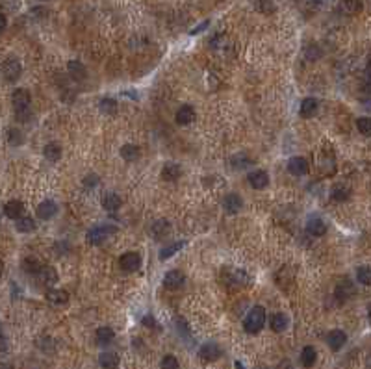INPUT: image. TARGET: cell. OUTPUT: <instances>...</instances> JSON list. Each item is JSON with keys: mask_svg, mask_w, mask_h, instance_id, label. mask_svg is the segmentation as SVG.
Segmentation results:
<instances>
[{"mask_svg": "<svg viewBox=\"0 0 371 369\" xmlns=\"http://www.w3.org/2000/svg\"><path fill=\"white\" fill-rule=\"evenodd\" d=\"M223 282L228 290H241V288H247L251 279L243 269H227L223 273Z\"/></svg>", "mask_w": 371, "mask_h": 369, "instance_id": "1", "label": "cell"}, {"mask_svg": "<svg viewBox=\"0 0 371 369\" xmlns=\"http://www.w3.org/2000/svg\"><path fill=\"white\" fill-rule=\"evenodd\" d=\"M264 323H266V310L264 306H254L253 310L249 312V316L245 318V331L251 332V334H258V332L264 329Z\"/></svg>", "mask_w": 371, "mask_h": 369, "instance_id": "2", "label": "cell"}, {"mask_svg": "<svg viewBox=\"0 0 371 369\" xmlns=\"http://www.w3.org/2000/svg\"><path fill=\"white\" fill-rule=\"evenodd\" d=\"M11 102H13V106H15L17 117H19L20 121H24V119L30 115V113H28V110H30V102H32L30 93H28L26 89L13 91V95H11Z\"/></svg>", "mask_w": 371, "mask_h": 369, "instance_id": "3", "label": "cell"}, {"mask_svg": "<svg viewBox=\"0 0 371 369\" xmlns=\"http://www.w3.org/2000/svg\"><path fill=\"white\" fill-rule=\"evenodd\" d=\"M115 234H117V228L113 225H100V227H95L87 232V240L93 245H100V243H106Z\"/></svg>", "mask_w": 371, "mask_h": 369, "instance_id": "4", "label": "cell"}, {"mask_svg": "<svg viewBox=\"0 0 371 369\" xmlns=\"http://www.w3.org/2000/svg\"><path fill=\"white\" fill-rule=\"evenodd\" d=\"M20 72H22V67H20V63L15 58H7L4 61V65H2V74H4V78H6L7 82L19 80Z\"/></svg>", "mask_w": 371, "mask_h": 369, "instance_id": "5", "label": "cell"}, {"mask_svg": "<svg viewBox=\"0 0 371 369\" xmlns=\"http://www.w3.org/2000/svg\"><path fill=\"white\" fill-rule=\"evenodd\" d=\"M119 266H121V269L126 273H134L137 271L139 267H141V258H139V254L136 253H126L121 256V260H119Z\"/></svg>", "mask_w": 371, "mask_h": 369, "instance_id": "6", "label": "cell"}, {"mask_svg": "<svg viewBox=\"0 0 371 369\" xmlns=\"http://www.w3.org/2000/svg\"><path fill=\"white\" fill-rule=\"evenodd\" d=\"M308 169H310L308 167V162H306L305 158H301V156H295V158H292L288 162V171L293 176H305L308 173Z\"/></svg>", "mask_w": 371, "mask_h": 369, "instance_id": "7", "label": "cell"}, {"mask_svg": "<svg viewBox=\"0 0 371 369\" xmlns=\"http://www.w3.org/2000/svg\"><path fill=\"white\" fill-rule=\"evenodd\" d=\"M184 282H186V277L180 271H169L165 275V279H163V286L167 290H180L184 286Z\"/></svg>", "mask_w": 371, "mask_h": 369, "instance_id": "8", "label": "cell"}, {"mask_svg": "<svg viewBox=\"0 0 371 369\" xmlns=\"http://www.w3.org/2000/svg\"><path fill=\"white\" fill-rule=\"evenodd\" d=\"M210 46H212V50L217 52V54H225V52H232L234 50V46H232V43L228 41L227 35H215V37H212V41H210Z\"/></svg>", "mask_w": 371, "mask_h": 369, "instance_id": "9", "label": "cell"}, {"mask_svg": "<svg viewBox=\"0 0 371 369\" xmlns=\"http://www.w3.org/2000/svg\"><path fill=\"white\" fill-rule=\"evenodd\" d=\"M327 344H329V347H331L332 351L344 349V345L347 344V334H345L344 331L329 332V336H327Z\"/></svg>", "mask_w": 371, "mask_h": 369, "instance_id": "10", "label": "cell"}, {"mask_svg": "<svg viewBox=\"0 0 371 369\" xmlns=\"http://www.w3.org/2000/svg\"><path fill=\"white\" fill-rule=\"evenodd\" d=\"M56 212H58V206H56V202L54 201H43L39 206H37V217H39L41 221L52 219L54 215H56Z\"/></svg>", "mask_w": 371, "mask_h": 369, "instance_id": "11", "label": "cell"}, {"mask_svg": "<svg viewBox=\"0 0 371 369\" xmlns=\"http://www.w3.org/2000/svg\"><path fill=\"white\" fill-rule=\"evenodd\" d=\"M249 184H251L254 189L267 188V184H269V175H267L266 171H262V169H258V171H253V173L249 175Z\"/></svg>", "mask_w": 371, "mask_h": 369, "instance_id": "12", "label": "cell"}, {"mask_svg": "<svg viewBox=\"0 0 371 369\" xmlns=\"http://www.w3.org/2000/svg\"><path fill=\"white\" fill-rule=\"evenodd\" d=\"M195 119H197V113L191 106H182L180 110L176 111V123L180 124V126H186V124L193 123Z\"/></svg>", "mask_w": 371, "mask_h": 369, "instance_id": "13", "label": "cell"}, {"mask_svg": "<svg viewBox=\"0 0 371 369\" xmlns=\"http://www.w3.org/2000/svg\"><path fill=\"white\" fill-rule=\"evenodd\" d=\"M318 100L316 98H312V97H308V98H305L303 102H301V110H299V113H301V117H305V119H310V117H314L316 113H318Z\"/></svg>", "mask_w": 371, "mask_h": 369, "instance_id": "14", "label": "cell"}, {"mask_svg": "<svg viewBox=\"0 0 371 369\" xmlns=\"http://www.w3.org/2000/svg\"><path fill=\"white\" fill-rule=\"evenodd\" d=\"M182 176V169L178 163H167L165 167L162 169V178L165 182H175Z\"/></svg>", "mask_w": 371, "mask_h": 369, "instance_id": "15", "label": "cell"}, {"mask_svg": "<svg viewBox=\"0 0 371 369\" xmlns=\"http://www.w3.org/2000/svg\"><path fill=\"white\" fill-rule=\"evenodd\" d=\"M46 301L50 305H56V306H61V305H67L69 303V293L65 290H50L46 292Z\"/></svg>", "mask_w": 371, "mask_h": 369, "instance_id": "16", "label": "cell"}, {"mask_svg": "<svg viewBox=\"0 0 371 369\" xmlns=\"http://www.w3.org/2000/svg\"><path fill=\"white\" fill-rule=\"evenodd\" d=\"M306 230L312 234V236H316V238H319V236H323V234L327 232V225L323 219H319V217H312V219H308V225H306Z\"/></svg>", "mask_w": 371, "mask_h": 369, "instance_id": "17", "label": "cell"}, {"mask_svg": "<svg viewBox=\"0 0 371 369\" xmlns=\"http://www.w3.org/2000/svg\"><path fill=\"white\" fill-rule=\"evenodd\" d=\"M219 357H221V351H219V347H217L215 344H206L201 347L202 360H206V362H214V360H217Z\"/></svg>", "mask_w": 371, "mask_h": 369, "instance_id": "18", "label": "cell"}, {"mask_svg": "<svg viewBox=\"0 0 371 369\" xmlns=\"http://www.w3.org/2000/svg\"><path fill=\"white\" fill-rule=\"evenodd\" d=\"M22 212H24V206H22V202L20 201H9L4 206V214H6V217H9V219H19L20 215H22Z\"/></svg>", "mask_w": 371, "mask_h": 369, "instance_id": "19", "label": "cell"}, {"mask_svg": "<svg viewBox=\"0 0 371 369\" xmlns=\"http://www.w3.org/2000/svg\"><path fill=\"white\" fill-rule=\"evenodd\" d=\"M37 275H39V280L45 286L58 284V273H56V269H52V267H41Z\"/></svg>", "mask_w": 371, "mask_h": 369, "instance_id": "20", "label": "cell"}, {"mask_svg": "<svg viewBox=\"0 0 371 369\" xmlns=\"http://www.w3.org/2000/svg\"><path fill=\"white\" fill-rule=\"evenodd\" d=\"M241 206H243V201H241L240 195H236V193L227 195V199H225V210H227L228 214H236V212H240Z\"/></svg>", "mask_w": 371, "mask_h": 369, "instance_id": "21", "label": "cell"}, {"mask_svg": "<svg viewBox=\"0 0 371 369\" xmlns=\"http://www.w3.org/2000/svg\"><path fill=\"white\" fill-rule=\"evenodd\" d=\"M150 232H152V236L154 238H163V236H167V234L171 232V225L167 219H160V221H154V225H152V228H150Z\"/></svg>", "mask_w": 371, "mask_h": 369, "instance_id": "22", "label": "cell"}, {"mask_svg": "<svg viewBox=\"0 0 371 369\" xmlns=\"http://www.w3.org/2000/svg\"><path fill=\"white\" fill-rule=\"evenodd\" d=\"M121 204H123V201H121V197L115 193H106L104 199H102V206H104V210H108V212H117L119 208H121Z\"/></svg>", "mask_w": 371, "mask_h": 369, "instance_id": "23", "label": "cell"}, {"mask_svg": "<svg viewBox=\"0 0 371 369\" xmlns=\"http://www.w3.org/2000/svg\"><path fill=\"white\" fill-rule=\"evenodd\" d=\"M43 154H45V158L48 162H58L59 158H61V145L48 143V145H45V149H43Z\"/></svg>", "mask_w": 371, "mask_h": 369, "instance_id": "24", "label": "cell"}, {"mask_svg": "<svg viewBox=\"0 0 371 369\" xmlns=\"http://www.w3.org/2000/svg\"><path fill=\"white\" fill-rule=\"evenodd\" d=\"M67 69H69V74H71L74 80H78V82L87 76V71H85V67L80 63V61H69Z\"/></svg>", "mask_w": 371, "mask_h": 369, "instance_id": "25", "label": "cell"}, {"mask_svg": "<svg viewBox=\"0 0 371 369\" xmlns=\"http://www.w3.org/2000/svg\"><path fill=\"white\" fill-rule=\"evenodd\" d=\"M115 338V332L111 331L110 327H100L97 331V342L98 345H110Z\"/></svg>", "mask_w": 371, "mask_h": 369, "instance_id": "26", "label": "cell"}, {"mask_svg": "<svg viewBox=\"0 0 371 369\" xmlns=\"http://www.w3.org/2000/svg\"><path fill=\"white\" fill-rule=\"evenodd\" d=\"M139 154H141V150H139L137 145H124L123 149H121V156H123V160H126V162H136L137 158H139Z\"/></svg>", "mask_w": 371, "mask_h": 369, "instance_id": "27", "label": "cell"}, {"mask_svg": "<svg viewBox=\"0 0 371 369\" xmlns=\"http://www.w3.org/2000/svg\"><path fill=\"white\" fill-rule=\"evenodd\" d=\"M316 358H318V353H316V349L310 347V345L301 351V362H303V366H306V368L314 366V364H316Z\"/></svg>", "mask_w": 371, "mask_h": 369, "instance_id": "28", "label": "cell"}, {"mask_svg": "<svg viewBox=\"0 0 371 369\" xmlns=\"http://www.w3.org/2000/svg\"><path fill=\"white\" fill-rule=\"evenodd\" d=\"M288 325H290V321L284 314H275L273 319H271V329L275 332H284L288 329Z\"/></svg>", "mask_w": 371, "mask_h": 369, "instance_id": "29", "label": "cell"}, {"mask_svg": "<svg viewBox=\"0 0 371 369\" xmlns=\"http://www.w3.org/2000/svg\"><path fill=\"white\" fill-rule=\"evenodd\" d=\"M353 293H355V288H353L351 282H342L336 288V299H340V301H347Z\"/></svg>", "mask_w": 371, "mask_h": 369, "instance_id": "30", "label": "cell"}, {"mask_svg": "<svg viewBox=\"0 0 371 369\" xmlns=\"http://www.w3.org/2000/svg\"><path fill=\"white\" fill-rule=\"evenodd\" d=\"M98 362L102 368H115V366H119V357L115 353H102Z\"/></svg>", "mask_w": 371, "mask_h": 369, "instance_id": "31", "label": "cell"}, {"mask_svg": "<svg viewBox=\"0 0 371 369\" xmlns=\"http://www.w3.org/2000/svg\"><path fill=\"white\" fill-rule=\"evenodd\" d=\"M357 280L360 284L371 286V266H362L357 269Z\"/></svg>", "mask_w": 371, "mask_h": 369, "instance_id": "32", "label": "cell"}, {"mask_svg": "<svg viewBox=\"0 0 371 369\" xmlns=\"http://www.w3.org/2000/svg\"><path fill=\"white\" fill-rule=\"evenodd\" d=\"M332 195V201H347L349 199V195H351V191H349V188H345V186H334L331 191Z\"/></svg>", "mask_w": 371, "mask_h": 369, "instance_id": "33", "label": "cell"}, {"mask_svg": "<svg viewBox=\"0 0 371 369\" xmlns=\"http://www.w3.org/2000/svg\"><path fill=\"white\" fill-rule=\"evenodd\" d=\"M344 11L349 15H357L362 11V0H344Z\"/></svg>", "mask_w": 371, "mask_h": 369, "instance_id": "34", "label": "cell"}, {"mask_svg": "<svg viewBox=\"0 0 371 369\" xmlns=\"http://www.w3.org/2000/svg\"><path fill=\"white\" fill-rule=\"evenodd\" d=\"M182 247H184V241H178V243H171L169 247H165V249H162V251H160V260L171 258V256L178 253V251H180Z\"/></svg>", "mask_w": 371, "mask_h": 369, "instance_id": "35", "label": "cell"}, {"mask_svg": "<svg viewBox=\"0 0 371 369\" xmlns=\"http://www.w3.org/2000/svg\"><path fill=\"white\" fill-rule=\"evenodd\" d=\"M98 106H100V111L106 113V115H113V113L117 111V102H115L113 98H102Z\"/></svg>", "mask_w": 371, "mask_h": 369, "instance_id": "36", "label": "cell"}, {"mask_svg": "<svg viewBox=\"0 0 371 369\" xmlns=\"http://www.w3.org/2000/svg\"><path fill=\"white\" fill-rule=\"evenodd\" d=\"M33 228H35V223H33L32 217H19L17 219V230L19 232H32Z\"/></svg>", "mask_w": 371, "mask_h": 369, "instance_id": "37", "label": "cell"}, {"mask_svg": "<svg viewBox=\"0 0 371 369\" xmlns=\"http://www.w3.org/2000/svg\"><path fill=\"white\" fill-rule=\"evenodd\" d=\"M357 128L360 134L371 136V117H360V119H357Z\"/></svg>", "mask_w": 371, "mask_h": 369, "instance_id": "38", "label": "cell"}, {"mask_svg": "<svg viewBox=\"0 0 371 369\" xmlns=\"http://www.w3.org/2000/svg\"><path fill=\"white\" fill-rule=\"evenodd\" d=\"M251 162H253V160H251L247 154H243V152H241V154H236L234 158H232V167H234V169H245Z\"/></svg>", "mask_w": 371, "mask_h": 369, "instance_id": "39", "label": "cell"}, {"mask_svg": "<svg viewBox=\"0 0 371 369\" xmlns=\"http://www.w3.org/2000/svg\"><path fill=\"white\" fill-rule=\"evenodd\" d=\"M22 267H24V271H28V273H39V269L43 266H41L39 260H35L30 256V258H26L22 262Z\"/></svg>", "mask_w": 371, "mask_h": 369, "instance_id": "40", "label": "cell"}, {"mask_svg": "<svg viewBox=\"0 0 371 369\" xmlns=\"http://www.w3.org/2000/svg\"><path fill=\"white\" fill-rule=\"evenodd\" d=\"M256 7H258L262 13H273L275 11V4L271 2V0H258V2H256Z\"/></svg>", "mask_w": 371, "mask_h": 369, "instance_id": "41", "label": "cell"}, {"mask_svg": "<svg viewBox=\"0 0 371 369\" xmlns=\"http://www.w3.org/2000/svg\"><path fill=\"white\" fill-rule=\"evenodd\" d=\"M7 141L11 143V145H20V143L24 141L22 139V134H20L19 130H9V134H7Z\"/></svg>", "mask_w": 371, "mask_h": 369, "instance_id": "42", "label": "cell"}, {"mask_svg": "<svg viewBox=\"0 0 371 369\" xmlns=\"http://www.w3.org/2000/svg\"><path fill=\"white\" fill-rule=\"evenodd\" d=\"M162 368L163 369H176V368H178V360H176L175 357L167 355V357L162 360Z\"/></svg>", "mask_w": 371, "mask_h": 369, "instance_id": "43", "label": "cell"}, {"mask_svg": "<svg viewBox=\"0 0 371 369\" xmlns=\"http://www.w3.org/2000/svg\"><path fill=\"white\" fill-rule=\"evenodd\" d=\"M97 180H98V176H97V175L85 176V178H84V186H87V188H93V186L97 184Z\"/></svg>", "mask_w": 371, "mask_h": 369, "instance_id": "44", "label": "cell"}, {"mask_svg": "<svg viewBox=\"0 0 371 369\" xmlns=\"http://www.w3.org/2000/svg\"><path fill=\"white\" fill-rule=\"evenodd\" d=\"M176 325L180 327V329H178V332L186 336V334H188V325H186V321H184V319H176Z\"/></svg>", "mask_w": 371, "mask_h": 369, "instance_id": "45", "label": "cell"}, {"mask_svg": "<svg viewBox=\"0 0 371 369\" xmlns=\"http://www.w3.org/2000/svg\"><path fill=\"white\" fill-rule=\"evenodd\" d=\"M208 24H210L208 20H204V22H201V24L197 26V28H193V30H191V33L195 35V33H199V32H201V30H204V28H206V26H208Z\"/></svg>", "mask_w": 371, "mask_h": 369, "instance_id": "46", "label": "cell"}, {"mask_svg": "<svg viewBox=\"0 0 371 369\" xmlns=\"http://www.w3.org/2000/svg\"><path fill=\"white\" fill-rule=\"evenodd\" d=\"M143 325H147V327H150V329H154V319H152V316H145Z\"/></svg>", "mask_w": 371, "mask_h": 369, "instance_id": "47", "label": "cell"}, {"mask_svg": "<svg viewBox=\"0 0 371 369\" xmlns=\"http://www.w3.org/2000/svg\"><path fill=\"white\" fill-rule=\"evenodd\" d=\"M4 351H7V342L6 338L0 334V353H4Z\"/></svg>", "mask_w": 371, "mask_h": 369, "instance_id": "48", "label": "cell"}, {"mask_svg": "<svg viewBox=\"0 0 371 369\" xmlns=\"http://www.w3.org/2000/svg\"><path fill=\"white\" fill-rule=\"evenodd\" d=\"M6 26H7V19L0 13V32H4L6 30Z\"/></svg>", "mask_w": 371, "mask_h": 369, "instance_id": "49", "label": "cell"}, {"mask_svg": "<svg viewBox=\"0 0 371 369\" xmlns=\"http://www.w3.org/2000/svg\"><path fill=\"white\" fill-rule=\"evenodd\" d=\"M366 74H368V78H371V59L368 61V65H366Z\"/></svg>", "mask_w": 371, "mask_h": 369, "instance_id": "50", "label": "cell"}, {"mask_svg": "<svg viewBox=\"0 0 371 369\" xmlns=\"http://www.w3.org/2000/svg\"><path fill=\"white\" fill-rule=\"evenodd\" d=\"M368 318H370V323H371V306H370V312H368Z\"/></svg>", "mask_w": 371, "mask_h": 369, "instance_id": "51", "label": "cell"}, {"mask_svg": "<svg viewBox=\"0 0 371 369\" xmlns=\"http://www.w3.org/2000/svg\"><path fill=\"white\" fill-rule=\"evenodd\" d=\"M0 275H2V264H0Z\"/></svg>", "mask_w": 371, "mask_h": 369, "instance_id": "52", "label": "cell"}]
</instances>
